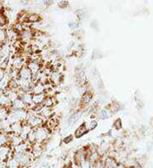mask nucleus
<instances>
[{
	"instance_id": "4",
	"label": "nucleus",
	"mask_w": 153,
	"mask_h": 168,
	"mask_svg": "<svg viewBox=\"0 0 153 168\" xmlns=\"http://www.w3.org/2000/svg\"><path fill=\"white\" fill-rule=\"evenodd\" d=\"M101 158L104 159L106 168H115L118 164V162L115 158L108 156V155H105V158L104 157H101Z\"/></svg>"
},
{
	"instance_id": "3",
	"label": "nucleus",
	"mask_w": 153,
	"mask_h": 168,
	"mask_svg": "<svg viewBox=\"0 0 153 168\" xmlns=\"http://www.w3.org/2000/svg\"><path fill=\"white\" fill-rule=\"evenodd\" d=\"M32 72L30 71L28 67L27 66H23L22 69L20 70L19 78H22V79L32 81Z\"/></svg>"
},
{
	"instance_id": "10",
	"label": "nucleus",
	"mask_w": 153,
	"mask_h": 168,
	"mask_svg": "<svg viewBox=\"0 0 153 168\" xmlns=\"http://www.w3.org/2000/svg\"><path fill=\"white\" fill-rule=\"evenodd\" d=\"M44 105L46 106V107H50V108H52L55 104V97L53 96H47L45 98L44 101Z\"/></svg>"
},
{
	"instance_id": "1",
	"label": "nucleus",
	"mask_w": 153,
	"mask_h": 168,
	"mask_svg": "<svg viewBox=\"0 0 153 168\" xmlns=\"http://www.w3.org/2000/svg\"><path fill=\"white\" fill-rule=\"evenodd\" d=\"M11 67L16 69V70H21L23 66H26V63H25V59L24 58H22V56H18L16 55L15 58L11 60Z\"/></svg>"
},
{
	"instance_id": "14",
	"label": "nucleus",
	"mask_w": 153,
	"mask_h": 168,
	"mask_svg": "<svg viewBox=\"0 0 153 168\" xmlns=\"http://www.w3.org/2000/svg\"><path fill=\"white\" fill-rule=\"evenodd\" d=\"M91 99H92V94L88 91H87L82 96V103L83 104H88V103L91 101Z\"/></svg>"
},
{
	"instance_id": "17",
	"label": "nucleus",
	"mask_w": 153,
	"mask_h": 168,
	"mask_svg": "<svg viewBox=\"0 0 153 168\" xmlns=\"http://www.w3.org/2000/svg\"><path fill=\"white\" fill-rule=\"evenodd\" d=\"M100 117H101V118H107V117H109V112H108V110H104V109L101 110V112H100Z\"/></svg>"
},
{
	"instance_id": "19",
	"label": "nucleus",
	"mask_w": 153,
	"mask_h": 168,
	"mask_svg": "<svg viewBox=\"0 0 153 168\" xmlns=\"http://www.w3.org/2000/svg\"><path fill=\"white\" fill-rule=\"evenodd\" d=\"M5 74H6V71H4V70H3L2 68H0V81L4 77Z\"/></svg>"
},
{
	"instance_id": "20",
	"label": "nucleus",
	"mask_w": 153,
	"mask_h": 168,
	"mask_svg": "<svg viewBox=\"0 0 153 168\" xmlns=\"http://www.w3.org/2000/svg\"><path fill=\"white\" fill-rule=\"evenodd\" d=\"M72 140H73V138H72V136H68L67 138H65V139H63L64 143H66V144H69V143H70Z\"/></svg>"
},
{
	"instance_id": "16",
	"label": "nucleus",
	"mask_w": 153,
	"mask_h": 168,
	"mask_svg": "<svg viewBox=\"0 0 153 168\" xmlns=\"http://www.w3.org/2000/svg\"><path fill=\"white\" fill-rule=\"evenodd\" d=\"M7 37H6V31L5 29L0 27V44H4L7 43Z\"/></svg>"
},
{
	"instance_id": "23",
	"label": "nucleus",
	"mask_w": 153,
	"mask_h": 168,
	"mask_svg": "<svg viewBox=\"0 0 153 168\" xmlns=\"http://www.w3.org/2000/svg\"><path fill=\"white\" fill-rule=\"evenodd\" d=\"M1 163H2V161H1V160H0V165H1Z\"/></svg>"
},
{
	"instance_id": "5",
	"label": "nucleus",
	"mask_w": 153,
	"mask_h": 168,
	"mask_svg": "<svg viewBox=\"0 0 153 168\" xmlns=\"http://www.w3.org/2000/svg\"><path fill=\"white\" fill-rule=\"evenodd\" d=\"M11 101L10 99H9L7 95L3 94L2 96H0V106L1 107H4V108H7L9 110H10V107H11Z\"/></svg>"
},
{
	"instance_id": "2",
	"label": "nucleus",
	"mask_w": 153,
	"mask_h": 168,
	"mask_svg": "<svg viewBox=\"0 0 153 168\" xmlns=\"http://www.w3.org/2000/svg\"><path fill=\"white\" fill-rule=\"evenodd\" d=\"M49 79H50V83L59 84L62 80V76L57 71H53L50 73V75L49 76Z\"/></svg>"
},
{
	"instance_id": "18",
	"label": "nucleus",
	"mask_w": 153,
	"mask_h": 168,
	"mask_svg": "<svg viewBox=\"0 0 153 168\" xmlns=\"http://www.w3.org/2000/svg\"><path fill=\"white\" fill-rule=\"evenodd\" d=\"M90 124L88 126V130H90V129H95V127H96V126H97V122L96 121H90V122H89Z\"/></svg>"
},
{
	"instance_id": "21",
	"label": "nucleus",
	"mask_w": 153,
	"mask_h": 168,
	"mask_svg": "<svg viewBox=\"0 0 153 168\" xmlns=\"http://www.w3.org/2000/svg\"><path fill=\"white\" fill-rule=\"evenodd\" d=\"M3 94H4V91L2 90V89H0V96H2Z\"/></svg>"
},
{
	"instance_id": "7",
	"label": "nucleus",
	"mask_w": 153,
	"mask_h": 168,
	"mask_svg": "<svg viewBox=\"0 0 153 168\" xmlns=\"http://www.w3.org/2000/svg\"><path fill=\"white\" fill-rule=\"evenodd\" d=\"M46 96L45 94H33L32 95V103L34 104H43L45 99Z\"/></svg>"
},
{
	"instance_id": "24",
	"label": "nucleus",
	"mask_w": 153,
	"mask_h": 168,
	"mask_svg": "<svg viewBox=\"0 0 153 168\" xmlns=\"http://www.w3.org/2000/svg\"><path fill=\"white\" fill-rule=\"evenodd\" d=\"M0 133H1V132H0Z\"/></svg>"
},
{
	"instance_id": "22",
	"label": "nucleus",
	"mask_w": 153,
	"mask_h": 168,
	"mask_svg": "<svg viewBox=\"0 0 153 168\" xmlns=\"http://www.w3.org/2000/svg\"><path fill=\"white\" fill-rule=\"evenodd\" d=\"M1 47H2V44H0V49H1Z\"/></svg>"
},
{
	"instance_id": "15",
	"label": "nucleus",
	"mask_w": 153,
	"mask_h": 168,
	"mask_svg": "<svg viewBox=\"0 0 153 168\" xmlns=\"http://www.w3.org/2000/svg\"><path fill=\"white\" fill-rule=\"evenodd\" d=\"M6 144H9V137H8L7 134H5L4 132H1L0 133V146L6 145Z\"/></svg>"
},
{
	"instance_id": "11",
	"label": "nucleus",
	"mask_w": 153,
	"mask_h": 168,
	"mask_svg": "<svg viewBox=\"0 0 153 168\" xmlns=\"http://www.w3.org/2000/svg\"><path fill=\"white\" fill-rule=\"evenodd\" d=\"M9 112H10V110L9 109L0 106V121L7 120V117L9 114Z\"/></svg>"
},
{
	"instance_id": "13",
	"label": "nucleus",
	"mask_w": 153,
	"mask_h": 168,
	"mask_svg": "<svg viewBox=\"0 0 153 168\" xmlns=\"http://www.w3.org/2000/svg\"><path fill=\"white\" fill-rule=\"evenodd\" d=\"M6 163H7L8 168H22L21 167V166L19 165V163L15 161L13 157L10 158V159H9V160L6 161Z\"/></svg>"
},
{
	"instance_id": "8",
	"label": "nucleus",
	"mask_w": 153,
	"mask_h": 168,
	"mask_svg": "<svg viewBox=\"0 0 153 168\" xmlns=\"http://www.w3.org/2000/svg\"><path fill=\"white\" fill-rule=\"evenodd\" d=\"M38 115H40L44 119V118H49L50 119L52 117V108L44 106V108L42 109V110L40 111V113Z\"/></svg>"
},
{
	"instance_id": "6",
	"label": "nucleus",
	"mask_w": 153,
	"mask_h": 168,
	"mask_svg": "<svg viewBox=\"0 0 153 168\" xmlns=\"http://www.w3.org/2000/svg\"><path fill=\"white\" fill-rule=\"evenodd\" d=\"M88 131V128L87 125L82 124L77 128V130L75 132V136H76L77 138H81V137L83 136Z\"/></svg>"
},
{
	"instance_id": "9",
	"label": "nucleus",
	"mask_w": 153,
	"mask_h": 168,
	"mask_svg": "<svg viewBox=\"0 0 153 168\" xmlns=\"http://www.w3.org/2000/svg\"><path fill=\"white\" fill-rule=\"evenodd\" d=\"M11 129L12 132L17 134V135H20V133L22 131V122H15L14 124H11Z\"/></svg>"
},
{
	"instance_id": "12",
	"label": "nucleus",
	"mask_w": 153,
	"mask_h": 168,
	"mask_svg": "<svg viewBox=\"0 0 153 168\" xmlns=\"http://www.w3.org/2000/svg\"><path fill=\"white\" fill-rule=\"evenodd\" d=\"M40 20H41V17H40L39 15H37V14H29L27 22H29V23H37V22L40 21Z\"/></svg>"
}]
</instances>
